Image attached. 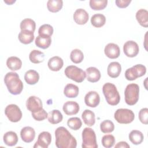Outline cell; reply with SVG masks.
<instances>
[{"instance_id": "6da1fadb", "label": "cell", "mask_w": 148, "mask_h": 148, "mask_svg": "<svg viewBox=\"0 0 148 148\" xmlns=\"http://www.w3.org/2000/svg\"><path fill=\"white\" fill-rule=\"evenodd\" d=\"M56 146L58 148H75L77 142L74 136L64 127H59L55 131Z\"/></svg>"}, {"instance_id": "7a4b0ae2", "label": "cell", "mask_w": 148, "mask_h": 148, "mask_svg": "<svg viewBox=\"0 0 148 148\" xmlns=\"http://www.w3.org/2000/svg\"><path fill=\"white\" fill-rule=\"evenodd\" d=\"M4 82L9 92L13 95L20 94L23 91V83L16 72L7 73L4 77Z\"/></svg>"}, {"instance_id": "3957f363", "label": "cell", "mask_w": 148, "mask_h": 148, "mask_svg": "<svg viewBox=\"0 0 148 148\" xmlns=\"http://www.w3.org/2000/svg\"><path fill=\"white\" fill-rule=\"evenodd\" d=\"M102 91L106 102L112 106L117 105L120 101V96L114 84L106 83L102 87Z\"/></svg>"}, {"instance_id": "277c9868", "label": "cell", "mask_w": 148, "mask_h": 148, "mask_svg": "<svg viewBox=\"0 0 148 148\" xmlns=\"http://www.w3.org/2000/svg\"><path fill=\"white\" fill-rule=\"evenodd\" d=\"M125 101L128 105H134L139 100V87L137 84L131 83L127 86L124 91Z\"/></svg>"}, {"instance_id": "5b68a950", "label": "cell", "mask_w": 148, "mask_h": 148, "mask_svg": "<svg viewBox=\"0 0 148 148\" xmlns=\"http://www.w3.org/2000/svg\"><path fill=\"white\" fill-rule=\"evenodd\" d=\"M83 148H97L96 135L94 131L88 127L84 128L82 131Z\"/></svg>"}, {"instance_id": "8992f818", "label": "cell", "mask_w": 148, "mask_h": 148, "mask_svg": "<svg viewBox=\"0 0 148 148\" xmlns=\"http://www.w3.org/2000/svg\"><path fill=\"white\" fill-rule=\"evenodd\" d=\"M64 72L67 77L77 83H82L86 77V72L75 65L68 66Z\"/></svg>"}, {"instance_id": "52a82bcc", "label": "cell", "mask_w": 148, "mask_h": 148, "mask_svg": "<svg viewBox=\"0 0 148 148\" xmlns=\"http://www.w3.org/2000/svg\"><path fill=\"white\" fill-rule=\"evenodd\" d=\"M115 120L120 124H129L132 123L135 118L134 112L128 109H118L114 114Z\"/></svg>"}, {"instance_id": "ba28073f", "label": "cell", "mask_w": 148, "mask_h": 148, "mask_svg": "<svg viewBox=\"0 0 148 148\" xmlns=\"http://www.w3.org/2000/svg\"><path fill=\"white\" fill-rule=\"evenodd\" d=\"M146 72V66L142 64H137L128 68L125 72V77L128 80H134L138 77L145 75Z\"/></svg>"}, {"instance_id": "9c48e42d", "label": "cell", "mask_w": 148, "mask_h": 148, "mask_svg": "<svg viewBox=\"0 0 148 148\" xmlns=\"http://www.w3.org/2000/svg\"><path fill=\"white\" fill-rule=\"evenodd\" d=\"M5 114L11 122L16 123L22 118V112L20 108L15 104L8 105L5 109Z\"/></svg>"}, {"instance_id": "30bf717a", "label": "cell", "mask_w": 148, "mask_h": 148, "mask_svg": "<svg viewBox=\"0 0 148 148\" xmlns=\"http://www.w3.org/2000/svg\"><path fill=\"white\" fill-rule=\"evenodd\" d=\"M123 51L126 56L128 57H134L139 53V49L138 44L135 42L128 40L124 44Z\"/></svg>"}, {"instance_id": "8fae6325", "label": "cell", "mask_w": 148, "mask_h": 148, "mask_svg": "<svg viewBox=\"0 0 148 148\" xmlns=\"http://www.w3.org/2000/svg\"><path fill=\"white\" fill-rule=\"evenodd\" d=\"M51 141V136L50 132L43 131L39 134L38 138V140L36 142L34 147L47 148Z\"/></svg>"}, {"instance_id": "7c38bea8", "label": "cell", "mask_w": 148, "mask_h": 148, "mask_svg": "<svg viewBox=\"0 0 148 148\" xmlns=\"http://www.w3.org/2000/svg\"><path fill=\"white\" fill-rule=\"evenodd\" d=\"M26 106L31 113L37 112L42 108V102L41 99L36 96H30L27 100Z\"/></svg>"}, {"instance_id": "4fadbf2b", "label": "cell", "mask_w": 148, "mask_h": 148, "mask_svg": "<svg viewBox=\"0 0 148 148\" xmlns=\"http://www.w3.org/2000/svg\"><path fill=\"white\" fill-rule=\"evenodd\" d=\"M100 102V97L98 93L94 91L88 92L84 97L86 105L91 108L97 107Z\"/></svg>"}, {"instance_id": "5bb4252c", "label": "cell", "mask_w": 148, "mask_h": 148, "mask_svg": "<svg viewBox=\"0 0 148 148\" xmlns=\"http://www.w3.org/2000/svg\"><path fill=\"white\" fill-rule=\"evenodd\" d=\"M104 53L108 58L115 59L119 57L120 54V50L117 45L113 43H110L105 46Z\"/></svg>"}, {"instance_id": "9a60e30c", "label": "cell", "mask_w": 148, "mask_h": 148, "mask_svg": "<svg viewBox=\"0 0 148 148\" xmlns=\"http://www.w3.org/2000/svg\"><path fill=\"white\" fill-rule=\"evenodd\" d=\"M73 17L75 23L79 25L85 24L89 18L88 13L83 9H76L74 12Z\"/></svg>"}, {"instance_id": "2e32d148", "label": "cell", "mask_w": 148, "mask_h": 148, "mask_svg": "<svg viewBox=\"0 0 148 148\" xmlns=\"http://www.w3.org/2000/svg\"><path fill=\"white\" fill-rule=\"evenodd\" d=\"M21 139L25 143H30L34 140L35 137V132L33 128L31 127H25L23 128L20 132Z\"/></svg>"}, {"instance_id": "e0dca14e", "label": "cell", "mask_w": 148, "mask_h": 148, "mask_svg": "<svg viewBox=\"0 0 148 148\" xmlns=\"http://www.w3.org/2000/svg\"><path fill=\"white\" fill-rule=\"evenodd\" d=\"M62 109L66 115L71 116L77 114L79 111L80 107L76 102L67 101L63 105Z\"/></svg>"}, {"instance_id": "ac0fdd59", "label": "cell", "mask_w": 148, "mask_h": 148, "mask_svg": "<svg viewBox=\"0 0 148 148\" xmlns=\"http://www.w3.org/2000/svg\"><path fill=\"white\" fill-rule=\"evenodd\" d=\"M87 80L91 83H95L99 80L101 78V72L95 67H89L86 69Z\"/></svg>"}, {"instance_id": "d6986e66", "label": "cell", "mask_w": 148, "mask_h": 148, "mask_svg": "<svg viewBox=\"0 0 148 148\" xmlns=\"http://www.w3.org/2000/svg\"><path fill=\"white\" fill-rule=\"evenodd\" d=\"M64 61L58 56H54L49 59L47 62L49 68L52 71H58L63 66Z\"/></svg>"}, {"instance_id": "ffe728a7", "label": "cell", "mask_w": 148, "mask_h": 148, "mask_svg": "<svg viewBox=\"0 0 148 148\" xmlns=\"http://www.w3.org/2000/svg\"><path fill=\"white\" fill-rule=\"evenodd\" d=\"M121 72V65L118 62H110L107 68L108 75L112 78L117 77Z\"/></svg>"}, {"instance_id": "44dd1931", "label": "cell", "mask_w": 148, "mask_h": 148, "mask_svg": "<svg viewBox=\"0 0 148 148\" xmlns=\"http://www.w3.org/2000/svg\"><path fill=\"white\" fill-rule=\"evenodd\" d=\"M18 38L21 43L25 45L29 44L34 39V32L28 30H21L18 34Z\"/></svg>"}, {"instance_id": "7402d4cb", "label": "cell", "mask_w": 148, "mask_h": 148, "mask_svg": "<svg viewBox=\"0 0 148 148\" xmlns=\"http://www.w3.org/2000/svg\"><path fill=\"white\" fill-rule=\"evenodd\" d=\"M136 18L139 24L145 28L148 27V12L143 9H140L136 13Z\"/></svg>"}, {"instance_id": "603a6c76", "label": "cell", "mask_w": 148, "mask_h": 148, "mask_svg": "<svg viewBox=\"0 0 148 148\" xmlns=\"http://www.w3.org/2000/svg\"><path fill=\"white\" fill-rule=\"evenodd\" d=\"M6 65L12 71H17L21 68L22 61L18 57L12 56L7 59Z\"/></svg>"}, {"instance_id": "cb8c5ba5", "label": "cell", "mask_w": 148, "mask_h": 148, "mask_svg": "<svg viewBox=\"0 0 148 148\" xmlns=\"http://www.w3.org/2000/svg\"><path fill=\"white\" fill-rule=\"evenodd\" d=\"M3 139L5 144L9 146H14L18 142V136L16 133L13 131H8L6 132L3 135Z\"/></svg>"}, {"instance_id": "d4e9b609", "label": "cell", "mask_w": 148, "mask_h": 148, "mask_svg": "<svg viewBox=\"0 0 148 148\" xmlns=\"http://www.w3.org/2000/svg\"><path fill=\"white\" fill-rule=\"evenodd\" d=\"M79 87L73 84H68L64 89V94L67 98H76L79 94Z\"/></svg>"}, {"instance_id": "484cf974", "label": "cell", "mask_w": 148, "mask_h": 148, "mask_svg": "<svg viewBox=\"0 0 148 148\" xmlns=\"http://www.w3.org/2000/svg\"><path fill=\"white\" fill-rule=\"evenodd\" d=\"M24 79L26 83L28 84H35L39 81V75L36 71L31 69L25 72L24 75Z\"/></svg>"}, {"instance_id": "4316f807", "label": "cell", "mask_w": 148, "mask_h": 148, "mask_svg": "<svg viewBox=\"0 0 148 148\" xmlns=\"http://www.w3.org/2000/svg\"><path fill=\"white\" fill-rule=\"evenodd\" d=\"M35 43L37 47L43 49H46L50 46L51 39L50 36L38 35L35 39Z\"/></svg>"}, {"instance_id": "83f0119b", "label": "cell", "mask_w": 148, "mask_h": 148, "mask_svg": "<svg viewBox=\"0 0 148 148\" xmlns=\"http://www.w3.org/2000/svg\"><path fill=\"white\" fill-rule=\"evenodd\" d=\"M82 117L85 124L87 125L88 126L91 127L94 125L95 119V114L92 111L88 109H86L82 113Z\"/></svg>"}, {"instance_id": "f1b7e54d", "label": "cell", "mask_w": 148, "mask_h": 148, "mask_svg": "<svg viewBox=\"0 0 148 148\" xmlns=\"http://www.w3.org/2000/svg\"><path fill=\"white\" fill-rule=\"evenodd\" d=\"M48 121L52 124H57L60 123L63 119L61 112L57 109H54L48 113Z\"/></svg>"}, {"instance_id": "f546056e", "label": "cell", "mask_w": 148, "mask_h": 148, "mask_svg": "<svg viewBox=\"0 0 148 148\" xmlns=\"http://www.w3.org/2000/svg\"><path fill=\"white\" fill-rule=\"evenodd\" d=\"M30 61L34 64H39L45 60V54L38 50H33L29 55Z\"/></svg>"}, {"instance_id": "4dcf8cb0", "label": "cell", "mask_w": 148, "mask_h": 148, "mask_svg": "<svg viewBox=\"0 0 148 148\" xmlns=\"http://www.w3.org/2000/svg\"><path fill=\"white\" fill-rule=\"evenodd\" d=\"M129 139L134 145H137L140 144L144 139L143 134L138 130H132L129 134Z\"/></svg>"}, {"instance_id": "1f68e13d", "label": "cell", "mask_w": 148, "mask_h": 148, "mask_svg": "<svg viewBox=\"0 0 148 148\" xmlns=\"http://www.w3.org/2000/svg\"><path fill=\"white\" fill-rule=\"evenodd\" d=\"M106 23L105 16L101 13L94 14L91 18V24L97 28H100L105 25Z\"/></svg>"}, {"instance_id": "d6a6232c", "label": "cell", "mask_w": 148, "mask_h": 148, "mask_svg": "<svg viewBox=\"0 0 148 148\" xmlns=\"http://www.w3.org/2000/svg\"><path fill=\"white\" fill-rule=\"evenodd\" d=\"M63 5L62 0H49L47 2V7L48 10L53 13L60 11Z\"/></svg>"}, {"instance_id": "836d02e7", "label": "cell", "mask_w": 148, "mask_h": 148, "mask_svg": "<svg viewBox=\"0 0 148 148\" xmlns=\"http://www.w3.org/2000/svg\"><path fill=\"white\" fill-rule=\"evenodd\" d=\"M36 28L35 22L31 18H25L20 23V29L21 30H28L34 32Z\"/></svg>"}, {"instance_id": "e575fe53", "label": "cell", "mask_w": 148, "mask_h": 148, "mask_svg": "<svg viewBox=\"0 0 148 148\" xmlns=\"http://www.w3.org/2000/svg\"><path fill=\"white\" fill-rule=\"evenodd\" d=\"M108 3L107 0H90V6L94 10H100L104 9Z\"/></svg>"}, {"instance_id": "d590c367", "label": "cell", "mask_w": 148, "mask_h": 148, "mask_svg": "<svg viewBox=\"0 0 148 148\" xmlns=\"http://www.w3.org/2000/svg\"><path fill=\"white\" fill-rule=\"evenodd\" d=\"M70 58L73 62L75 64H79L83 61L84 58V54L80 50L76 49L71 51L70 54Z\"/></svg>"}, {"instance_id": "8d00e7d4", "label": "cell", "mask_w": 148, "mask_h": 148, "mask_svg": "<svg viewBox=\"0 0 148 148\" xmlns=\"http://www.w3.org/2000/svg\"><path fill=\"white\" fill-rule=\"evenodd\" d=\"M100 129L103 133H110L114 131V125L111 120H106L100 124Z\"/></svg>"}, {"instance_id": "74e56055", "label": "cell", "mask_w": 148, "mask_h": 148, "mask_svg": "<svg viewBox=\"0 0 148 148\" xmlns=\"http://www.w3.org/2000/svg\"><path fill=\"white\" fill-rule=\"evenodd\" d=\"M53 33V27L48 24H45L41 25L38 30V34L40 36H51Z\"/></svg>"}, {"instance_id": "f35d334b", "label": "cell", "mask_w": 148, "mask_h": 148, "mask_svg": "<svg viewBox=\"0 0 148 148\" xmlns=\"http://www.w3.org/2000/svg\"><path fill=\"white\" fill-rule=\"evenodd\" d=\"M67 125L71 129L73 130H78L81 128L82 122L79 117H71L68 120Z\"/></svg>"}, {"instance_id": "ab89813d", "label": "cell", "mask_w": 148, "mask_h": 148, "mask_svg": "<svg viewBox=\"0 0 148 148\" xmlns=\"http://www.w3.org/2000/svg\"><path fill=\"white\" fill-rule=\"evenodd\" d=\"M102 145L106 148H110L113 147L115 143V138L111 134L105 135L102 138Z\"/></svg>"}, {"instance_id": "60d3db41", "label": "cell", "mask_w": 148, "mask_h": 148, "mask_svg": "<svg viewBox=\"0 0 148 148\" xmlns=\"http://www.w3.org/2000/svg\"><path fill=\"white\" fill-rule=\"evenodd\" d=\"M32 116L36 121H43L48 117V113L43 108L37 112L31 113Z\"/></svg>"}, {"instance_id": "b9f144b4", "label": "cell", "mask_w": 148, "mask_h": 148, "mask_svg": "<svg viewBox=\"0 0 148 148\" xmlns=\"http://www.w3.org/2000/svg\"><path fill=\"white\" fill-rule=\"evenodd\" d=\"M139 119L140 122L144 124L148 123V109L147 108H142L139 112Z\"/></svg>"}, {"instance_id": "7bdbcfd3", "label": "cell", "mask_w": 148, "mask_h": 148, "mask_svg": "<svg viewBox=\"0 0 148 148\" xmlns=\"http://www.w3.org/2000/svg\"><path fill=\"white\" fill-rule=\"evenodd\" d=\"M131 2V0H116L115 3L117 7L120 8H125L130 5Z\"/></svg>"}, {"instance_id": "ee69618b", "label": "cell", "mask_w": 148, "mask_h": 148, "mask_svg": "<svg viewBox=\"0 0 148 148\" xmlns=\"http://www.w3.org/2000/svg\"><path fill=\"white\" fill-rule=\"evenodd\" d=\"M115 148H130V146L126 142L124 141H121L118 142L114 146Z\"/></svg>"}, {"instance_id": "f6af8a7d", "label": "cell", "mask_w": 148, "mask_h": 148, "mask_svg": "<svg viewBox=\"0 0 148 148\" xmlns=\"http://www.w3.org/2000/svg\"><path fill=\"white\" fill-rule=\"evenodd\" d=\"M4 2H5V3H8V5H11V4H12L13 3H14V2H15V1H4Z\"/></svg>"}]
</instances>
